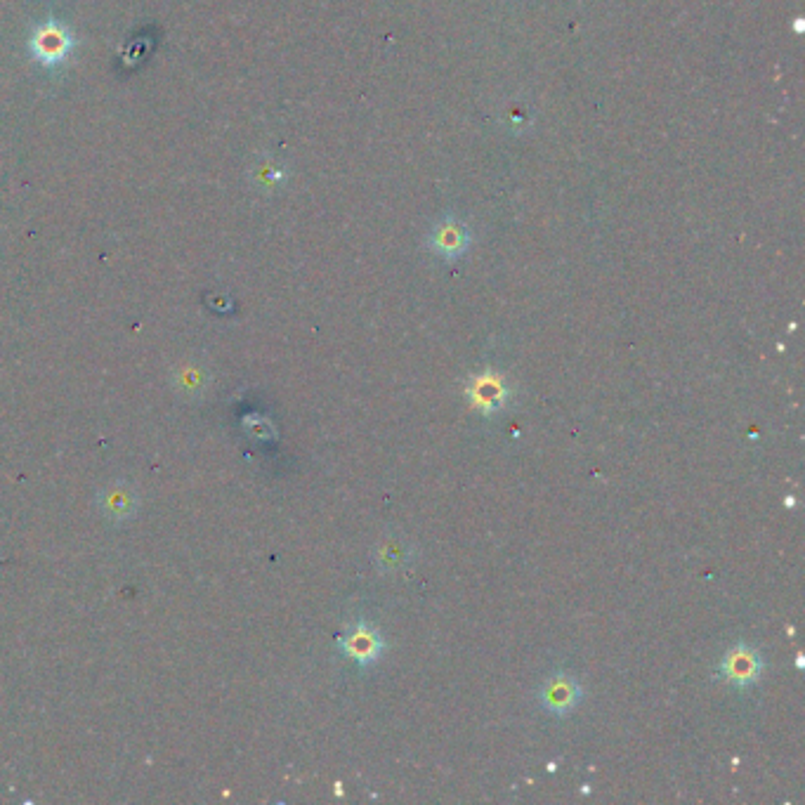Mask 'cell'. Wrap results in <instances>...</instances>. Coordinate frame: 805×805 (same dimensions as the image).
<instances>
[{"label":"cell","instance_id":"6da1fadb","mask_svg":"<svg viewBox=\"0 0 805 805\" xmlns=\"http://www.w3.org/2000/svg\"><path fill=\"white\" fill-rule=\"evenodd\" d=\"M76 48V38L71 34L67 24L57 22V19H45L34 29L29 38L31 57L41 64V67L55 69L67 62V57Z\"/></svg>","mask_w":805,"mask_h":805},{"label":"cell","instance_id":"7a4b0ae2","mask_svg":"<svg viewBox=\"0 0 805 805\" xmlns=\"http://www.w3.org/2000/svg\"><path fill=\"white\" fill-rule=\"evenodd\" d=\"M761 669L763 661L758 657V652L746 645L735 647V650L728 652V657L723 661V676L737 687H746L754 683V680L761 676Z\"/></svg>","mask_w":805,"mask_h":805},{"label":"cell","instance_id":"3957f363","mask_svg":"<svg viewBox=\"0 0 805 805\" xmlns=\"http://www.w3.org/2000/svg\"><path fill=\"white\" fill-rule=\"evenodd\" d=\"M579 699H581V687L577 685V680L565 676V673H558V676H553L541 687V702L553 713L572 711Z\"/></svg>","mask_w":805,"mask_h":805},{"label":"cell","instance_id":"277c9868","mask_svg":"<svg viewBox=\"0 0 805 805\" xmlns=\"http://www.w3.org/2000/svg\"><path fill=\"white\" fill-rule=\"evenodd\" d=\"M468 392H470V399H473L475 407L480 411H487V414L501 409L503 404H506V397H508L506 385L501 383L499 376H492V373H487V376H477Z\"/></svg>","mask_w":805,"mask_h":805},{"label":"cell","instance_id":"5b68a950","mask_svg":"<svg viewBox=\"0 0 805 805\" xmlns=\"http://www.w3.org/2000/svg\"><path fill=\"white\" fill-rule=\"evenodd\" d=\"M343 645L345 650L350 652V657H355L359 664H369V661L376 659L383 650V640L378 638L376 631L366 626L364 621H359L357 631L345 638Z\"/></svg>","mask_w":805,"mask_h":805},{"label":"cell","instance_id":"8992f818","mask_svg":"<svg viewBox=\"0 0 805 805\" xmlns=\"http://www.w3.org/2000/svg\"><path fill=\"white\" fill-rule=\"evenodd\" d=\"M433 251L442 253L444 258H456L468 248V234L461 225H454V222H444L442 227H437L433 232Z\"/></svg>","mask_w":805,"mask_h":805}]
</instances>
